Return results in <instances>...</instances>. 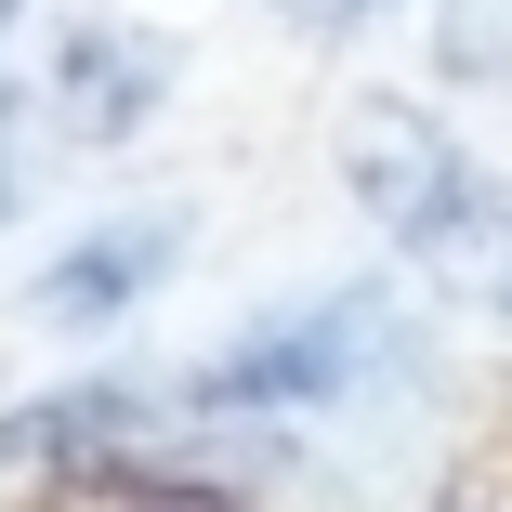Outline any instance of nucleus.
<instances>
[{
	"label": "nucleus",
	"instance_id": "obj_1",
	"mask_svg": "<svg viewBox=\"0 0 512 512\" xmlns=\"http://www.w3.org/2000/svg\"><path fill=\"white\" fill-rule=\"evenodd\" d=\"M329 145H342V197L381 224V250L421 289H447V302L512 329V197L421 92H355Z\"/></svg>",
	"mask_w": 512,
	"mask_h": 512
},
{
	"label": "nucleus",
	"instance_id": "obj_2",
	"mask_svg": "<svg viewBox=\"0 0 512 512\" xmlns=\"http://www.w3.org/2000/svg\"><path fill=\"white\" fill-rule=\"evenodd\" d=\"M434 329L407 316V302L381 276H329V289H302V302H263L250 329H224L197 368H171L158 394L184 407V421H329V407H355L368 381L394 368H421Z\"/></svg>",
	"mask_w": 512,
	"mask_h": 512
},
{
	"label": "nucleus",
	"instance_id": "obj_3",
	"mask_svg": "<svg viewBox=\"0 0 512 512\" xmlns=\"http://www.w3.org/2000/svg\"><path fill=\"white\" fill-rule=\"evenodd\" d=\"M184 250H197L184 211H92L79 237H53V250L27 263V329H66V342H79V329L145 316V289H171Z\"/></svg>",
	"mask_w": 512,
	"mask_h": 512
},
{
	"label": "nucleus",
	"instance_id": "obj_4",
	"mask_svg": "<svg viewBox=\"0 0 512 512\" xmlns=\"http://www.w3.org/2000/svg\"><path fill=\"white\" fill-rule=\"evenodd\" d=\"M171 79H184V53H171L158 27L79 14V27L53 40V79H40V132L79 145V158H106V145H132V132L171 106Z\"/></svg>",
	"mask_w": 512,
	"mask_h": 512
},
{
	"label": "nucleus",
	"instance_id": "obj_5",
	"mask_svg": "<svg viewBox=\"0 0 512 512\" xmlns=\"http://www.w3.org/2000/svg\"><path fill=\"white\" fill-rule=\"evenodd\" d=\"M434 40L460 79H486L499 106H512V0H434Z\"/></svg>",
	"mask_w": 512,
	"mask_h": 512
},
{
	"label": "nucleus",
	"instance_id": "obj_6",
	"mask_svg": "<svg viewBox=\"0 0 512 512\" xmlns=\"http://www.w3.org/2000/svg\"><path fill=\"white\" fill-rule=\"evenodd\" d=\"M27 145H40V92H27V79H0V224L27 211Z\"/></svg>",
	"mask_w": 512,
	"mask_h": 512
},
{
	"label": "nucleus",
	"instance_id": "obj_7",
	"mask_svg": "<svg viewBox=\"0 0 512 512\" xmlns=\"http://www.w3.org/2000/svg\"><path fill=\"white\" fill-rule=\"evenodd\" d=\"M263 14H289V27H316V40H329V27H355V14H381V0H263Z\"/></svg>",
	"mask_w": 512,
	"mask_h": 512
},
{
	"label": "nucleus",
	"instance_id": "obj_8",
	"mask_svg": "<svg viewBox=\"0 0 512 512\" xmlns=\"http://www.w3.org/2000/svg\"><path fill=\"white\" fill-rule=\"evenodd\" d=\"M14 14H27V0H0V40H14Z\"/></svg>",
	"mask_w": 512,
	"mask_h": 512
}]
</instances>
